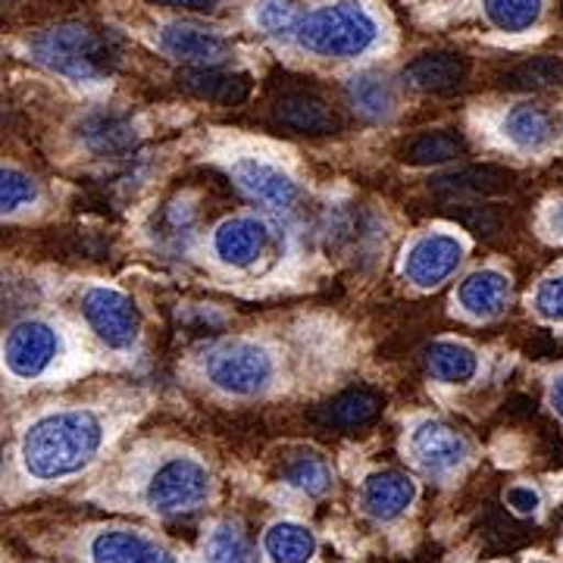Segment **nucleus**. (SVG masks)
<instances>
[{"label":"nucleus","instance_id":"9","mask_svg":"<svg viewBox=\"0 0 563 563\" xmlns=\"http://www.w3.org/2000/svg\"><path fill=\"white\" fill-rule=\"evenodd\" d=\"M466 247L451 232H426L404 251V279L417 288H439L461 269Z\"/></svg>","mask_w":563,"mask_h":563},{"label":"nucleus","instance_id":"35","mask_svg":"<svg viewBox=\"0 0 563 563\" xmlns=\"http://www.w3.org/2000/svg\"><path fill=\"white\" fill-rule=\"evenodd\" d=\"M532 307L544 322H563V273L539 282L532 295Z\"/></svg>","mask_w":563,"mask_h":563},{"label":"nucleus","instance_id":"18","mask_svg":"<svg viewBox=\"0 0 563 563\" xmlns=\"http://www.w3.org/2000/svg\"><path fill=\"white\" fill-rule=\"evenodd\" d=\"M179 88L188 91L191 98L235 107L251 95L254 81L247 73H232L222 66H185L179 73Z\"/></svg>","mask_w":563,"mask_h":563},{"label":"nucleus","instance_id":"10","mask_svg":"<svg viewBox=\"0 0 563 563\" xmlns=\"http://www.w3.org/2000/svg\"><path fill=\"white\" fill-rule=\"evenodd\" d=\"M410 457L420 463L426 473L432 476H448L457 473L463 463L470 461L473 448L470 439L463 435L461 429L448 426L444 420H420L410 429Z\"/></svg>","mask_w":563,"mask_h":563},{"label":"nucleus","instance_id":"40","mask_svg":"<svg viewBox=\"0 0 563 563\" xmlns=\"http://www.w3.org/2000/svg\"><path fill=\"white\" fill-rule=\"evenodd\" d=\"M551 407H554V413L563 420V373H558V379L551 383Z\"/></svg>","mask_w":563,"mask_h":563},{"label":"nucleus","instance_id":"13","mask_svg":"<svg viewBox=\"0 0 563 563\" xmlns=\"http://www.w3.org/2000/svg\"><path fill=\"white\" fill-rule=\"evenodd\" d=\"M139 141L141 135L132 117H125L120 110H95L79 122V144L101 161L132 157Z\"/></svg>","mask_w":563,"mask_h":563},{"label":"nucleus","instance_id":"4","mask_svg":"<svg viewBox=\"0 0 563 563\" xmlns=\"http://www.w3.org/2000/svg\"><path fill=\"white\" fill-rule=\"evenodd\" d=\"M203 376L213 388L232 398H257L276 379L273 354L257 342L232 339L207 351Z\"/></svg>","mask_w":563,"mask_h":563},{"label":"nucleus","instance_id":"3","mask_svg":"<svg viewBox=\"0 0 563 563\" xmlns=\"http://www.w3.org/2000/svg\"><path fill=\"white\" fill-rule=\"evenodd\" d=\"M295 38L303 51L317 57L351 60L366 54L379 41V22L361 0H339L313 13H303Z\"/></svg>","mask_w":563,"mask_h":563},{"label":"nucleus","instance_id":"22","mask_svg":"<svg viewBox=\"0 0 563 563\" xmlns=\"http://www.w3.org/2000/svg\"><path fill=\"white\" fill-rule=\"evenodd\" d=\"M344 98H347L351 110H354L357 117H363V120L369 122L391 120L395 110H398V91H395L391 79H388L385 73H373V69L357 73L354 79L347 81Z\"/></svg>","mask_w":563,"mask_h":563},{"label":"nucleus","instance_id":"15","mask_svg":"<svg viewBox=\"0 0 563 563\" xmlns=\"http://www.w3.org/2000/svg\"><path fill=\"white\" fill-rule=\"evenodd\" d=\"M88 563H176L173 551L135 529H101L88 542Z\"/></svg>","mask_w":563,"mask_h":563},{"label":"nucleus","instance_id":"39","mask_svg":"<svg viewBox=\"0 0 563 563\" xmlns=\"http://www.w3.org/2000/svg\"><path fill=\"white\" fill-rule=\"evenodd\" d=\"M544 222H548L551 235H554V239H561V242H563V198L548 207V217H544Z\"/></svg>","mask_w":563,"mask_h":563},{"label":"nucleus","instance_id":"7","mask_svg":"<svg viewBox=\"0 0 563 563\" xmlns=\"http://www.w3.org/2000/svg\"><path fill=\"white\" fill-rule=\"evenodd\" d=\"M63 354V335L47 320L16 322L3 339V366L16 379H38Z\"/></svg>","mask_w":563,"mask_h":563},{"label":"nucleus","instance_id":"23","mask_svg":"<svg viewBox=\"0 0 563 563\" xmlns=\"http://www.w3.org/2000/svg\"><path fill=\"white\" fill-rule=\"evenodd\" d=\"M422 363L432 379L444 385H470L479 376V354L470 344L454 342V339H439L426 344Z\"/></svg>","mask_w":563,"mask_h":563},{"label":"nucleus","instance_id":"16","mask_svg":"<svg viewBox=\"0 0 563 563\" xmlns=\"http://www.w3.org/2000/svg\"><path fill=\"white\" fill-rule=\"evenodd\" d=\"M163 54H169L173 60L188 63V66H222L232 57V44L207 32L201 25H188V22H169L161 29Z\"/></svg>","mask_w":563,"mask_h":563},{"label":"nucleus","instance_id":"36","mask_svg":"<svg viewBox=\"0 0 563 563\" xmlns=\"http://www.w3.org/2000/svg\"><path fill=\"white\" fill-rule=\"evenodd\" d=\"M454 217L473 232V235H495L498 229V217L492 213V207H479V203H457Z\"/></svg>","mask_w":563,"mask_h":563},{"label":"nucleus","instance_id":"20","mask_svg":"<svg viewBox=\"0 0 563 563\" xmlns=\"http://www.w3.org/2000/svg\"><path fill=\"white\" fill-rule=\"evenodd\" d=\"M466 76H470V60L451 51L422 54L404 69V81L422 95H454L463 88Z\"/></svg>","mask_w":563,"mask_h":563},{"label":"nucleus","instance_id":"1","mask_svg":"<svg viewBox=\"0 0 563 563\" xmlns=\"http://www.w3.org/2000/svg\"><path fill=\"white\" fill-rule=\"evenodd\" d=\"M103 439L107 422L95 410L44 413L22 432L20 463L38 483H60L98 461Z\"/></svg>","mask_w":563,"mask_h":563},{"label":"nucleus","instance_id":"33","mask_svg":"<svg viewBox=\"0 0 563 563\" xmlns=\"http://www.w3.org/2000/svg\"><path fill=\"white\" fill-rule=\"evenodd\" d=\"M303 13L291 0H261L254 7V22L273 38H295Z\"/></svg>","mask_w":563,"mask_h":563},{"label":"nucleus","instance_id":"26","mask_svg":"<svg viewBox=\"0 0 563 563\" xmlns=\"http://www.w3.org/2000/svg\"><path fill=\"white\" fill-rule=\"evenodd\" d=\"M195 225H198L195 207L188 201H181V198H176V201L163 203L161 210L154 213V220H151V239L166 254H185L191 239H195Z\"/></svg>","mask_w":563,"mask_h":563},{"label":"nucleus","instance_id":"2","mask_svg":"<svg viewBox=\"0 0 563 563\" xmlns=\"http://www.w3.org/2000/svg\"><path fill=\"white\" fill-rule=\"evenodd\" d=\"M32 60L69 81H103L122 60L120 38L85 22H63L29 38Z\"/></svg>","mask_w":563,"mask_h":563},{"label":"nucleus","instance_id":"38","mask_svg":"<svg viewBox=\"0 0 563 563\" xmlns=\"http://www.w3.org/2000/svg\"><path fill=\"white\" fill-rule=\"evenodd\" d=\"M151 3H161L169 10H181V13H217L222 7V0H151Z\"/></svg>","mask_w":563,"mask_h":563},{"label":"nucleus","instance_id":"28","mask_svg":"<svg viewBox=\"0 0 563 563\" xmlns=\"http://www.w3.org/2000/svg\"><path fill=\"white\" fill-rule=\"evenodd\" d=\"M282 479H285V485H291L295 492L307 495V498H322L335 485V470L320 451H298L291 461L285 463Z\"/></svg>","mask_w":563,"mask_h":563},{"label":"nucleus","instance_id":"8","mask_svg":"<svg viewBox=\"0 0 563 563\" xmlns=\"http://www.w3.org/2000/svg\"><path fill=\"white\" fill-rule=\"evenodd\" d=\"M276 244V229L261 217H232L213 229V257L232 269H254L261 266Z\"/></svg>","mask_w":563,"mask_h":563},{"label":"nucleus","instance_id":"27","mask_svg":"<svg viewBox=\"0 0 563 563\" xmlns=\"http://www.w3.org/2000/svg\"><path fill=\"white\" fill-rule=\"evenodd\" d=\"M379 413H383V398L376 391L351 388V391H342L332 404H325L317 413V420L332 429H363L379 420Z\"/></svg>","mask_w":563,"mask_h":563},{"label":"nucleus","instance_id":"29","mask_svg":"<svg viewBox=\"0 0 563 563\" xmlns=\"http://www.w3.org/2000/svg\"><path fill=\"white\" fill-rule=\"evenodd\" d=\"M466 154V141L457 132L435 129V132H420L417 139L404 144V163L410 166H444Z\"/></svg>","mask_w":563,"mask_h":563},{"label":"nucleus","instance_id":"12","mask_svg":"<svg viewBox=\"0 0 563 563\" xmlns=\"http://www.w3.org/2000/svg\"><path fill=\"white\" fill-rule=\"evenodd\" d=\"M501 135L523 154H542L563 135V120L548 103L526 101L504 113Z\"/></svg>","mask_w":563,"mask_h":563},{"label":"nucleus","instance_id":"32","mask_svg":"<svg viewBox=\"0 0 563 563\" xmlns=\"http://www.w3.org/2000/svg\"><path fill=\"white\" fill-rule=\"evenodd\" d=\"M504 85L517 88V91L558 88V85H563V60L561 57H532V60L520 63L517 69H510Z\"/></svg>","mask_w":563,"mask_h":563},{"label":"nucleus","instance_id":"31","mask_svg":"<svg viewBox=\"0 0 563 563\" xmlns=\"http://www.w3.org/2000/svg\"><path fill=\"white\" fill-rule=\"evenodd\" d=\"M485 20L492 22L498 32H526L542 20L544 0H483Z\"/></svg>","mask_w":563,"mask_h":563},{"label":"nucleus","instance_id":"30","mask_svg":"<svg viewBox=\"0 0 563 563\" xmlns=\"http://www.w3.org/2000/svg\"><path fill=\"white\" fill-rule=\"evenodd\" d=\"M201 563H254V548L242 532V526L232 520L213 526L203 542Z\"/></svg>","mask_w":563,"mask_h":563},{"label":"nucleus","instance_id":"21","mask_svg":"<svg viewBox=\"0 0 563 563\" xmlns=\"http://www.w3.org/2000/svg\"><path fill=\"white\" fill-rule=\"evenodd\" d=\"M276 122L291 129V132H298V135H332V132H339L335 110L322 98L307 95V91L285 95L276 103Z\"/></svg>","mask_w":563,"mask_h":563},{"label":"nucleus","instance_id":"19","mask_svg":"<svg viewBox=\"0 0 563 563\" xmlns=\"http://www.w3.org/2000/svg\"><path fill=\"white\" fill-rule=\"evenodd\" d=\"M457 303H461L463 313L473 317V320H498L504 310L510 307V279L504 276L501 269H495V266L476 269V273H470L461 282Z\"/></svg>","mask_w":563,"mask_h":563},{"label":"nucleus","instance_id":"34","mask_svg":"<svg viewBox=\"0 0 563 563\" xmlns=\"http://www.w3.org/2000/svg\"><path fill=\"white\" fill-rule=\"evenodd\" d=\"M0 207H3V217H13L25 207H32L38 198V185L35 179H29L25 173L13 169V166H3V176H0Z\"/></svg>","mask_w":563,"mask_h":563},{"label":"nucleus","instance_id":"14","mask_svg":"<svg viewBox=\"0 0 563 563\" xmlns=\"http://www.w3.org/2000/svg\"><path fill=\"white\" fill-rule=\"evenodd\" d=\"M417 501V483L401 470H373L361 485V507L376 523H391Z\"/></svg>","mask_w":563,"mask_h":563},{"label":"nucleus","instance_id":"37","mask_svg":"<svg viewBox=\"0 0 563 563\" xmlns=\"http://www.w3.org/2000/svg\"><path fill=\"white\" fill-rule=\"evenodd\" d=\"M504 504L517 514V517H536L542 510V492L536 485H510Z\"/></svg>","mask_w":563,"mask_h":563},{"label":"nucleus","instance_id":"25","mask_svg":"<svg viewBox=\"0 0 563 563\" xmlns=\"http://www.w3.org/2000/svg\"><path fill=\"white\" fill-rule=\"evenodd\" d=\"M263 554L269 563H310L317 558V536L298 520H276L263 532Z\"/></svg>","mask_w":563,"mask_h":563},{"label":"nucleus","instance_id":"24","mask_svg":"<svg viewBox=\"0 0 563 563\" xmlns=\"http://www.w3.org/2000/svg\"><path fill=\"white\" fill-rule=\"evenodd\" d=\"M510 173L498 166H463L457 173H444L439 179H432V191L442 195L448 201L454 198H492L504 195L510 188Z\"/></svg>","mask_w":563,"mask_h":563},{"label":"nucleus","instance_id":"5","mask_svg":"<svg viewBox=\"0 0 563 563\" xmlns=\"http://www.w3.org/2000/svg\"><path fill=\"white\" fill-rule=\"evenodd\" d=\"M213 495V476L201 461L195 457H166L161 466H154V473L144 483V507L154 510L157 517H181L191 514Z\"/></svg>","mask_w":563,"mask_h":563},{"label":"nucleus","instance_id":"6","mask_svg":"<svg viewBox=\"0 0 563 563\" xmlns=\"http://www.w3.org/2000/svg\"><path fill=\"white\" fill-rule=\"evenodd\" d=\"M81 317L88 329L113 351H129L139 344L141 313L129 295L107 285H91L81 295Z\"/></svg>","mask_w":563,"mask_h":563},{"label":"nucleus","instance_id":"11","mask_svg":"<svg viewBox=\"0 0 563 563\" xmlns=\"http://www.w3.org/2000/svg\"><path fill=\"white\" fill-rule=\"evenodd\" d=\"M232 179L251 201L263 203L269 210H295L301 201V188L282 166L261 157H242L232 163Z\"/></svg>","mask_w":563,"mask_h":563},{"label":"nucleus","instance_id":"17","mask_svg":"<svg viewBox=\"0 0 563 563\" xmlns=\"http://www.w3.org/2000/svg\"><path fill=\"white\" fill-rule=\"evenodd\" d=\"M322 239H325L329 251H335L339 257H351V261L369 257L383 242L376 220L357 207H342V210L329 213Z\"/></svg>","mask_w":563,"mask_h":563}]
</instances>
